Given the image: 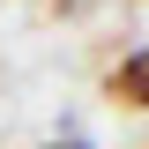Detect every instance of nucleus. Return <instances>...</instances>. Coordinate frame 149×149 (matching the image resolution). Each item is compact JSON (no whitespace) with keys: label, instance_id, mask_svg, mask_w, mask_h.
<instances>
[{"label":"nucleus","instance_id":"1","mask_svg":"<svg viewBox=\"0 0 149 149\" xmlns=\"http://www.w3.org/2000/svg\"><path fill=\"white\" fill-rule=\"evenodd\" d=\"M112 97H119V104H134V112H149V52H134V60H119V67H112Z\"/></svg>","mask_w":149,"mask_h":149}]
</instances>
